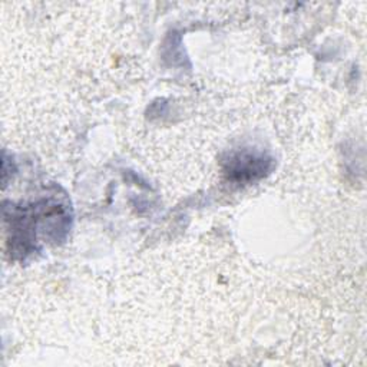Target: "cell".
<instances>
[{"label": "cell", "mask_w": 367, "mask_h": 367, "mask_svg": "<svg viewBox=\"0 0 367 367\" xmlns=\"http://www.w3.org/2000/svg\"><path fill=\"white\" fill-rule=\"evenodd\" d=\"M229 165H231L229 172H243V176L248 179H253L255 174H263L265 171V161L253 155H239L229 161Z\"/></svg>", "instance_id": "1"}]
</instances>
